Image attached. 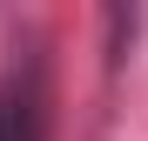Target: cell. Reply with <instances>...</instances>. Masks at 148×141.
I'll use <instances>...</instances> for the list:
<instances>
[{
  "label": "cell",
  "mask_w": 148,
  "mask_h": 141,
  "mask_svg": "<svg viewBox=\"0 0 148 141\" xmlns=\"http://www.w3.org/2000/svg\"><path fill=\"white\" fill-rule=\"evenodd\" d=\"M0 141H34V94L0 87Z\"/></svg>",
  "instance_id": "1"
}]
</instances>
